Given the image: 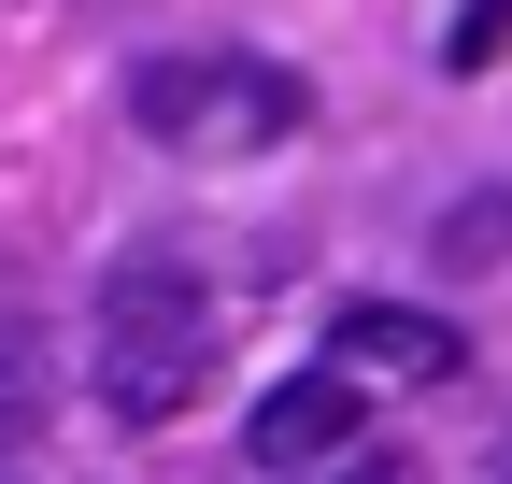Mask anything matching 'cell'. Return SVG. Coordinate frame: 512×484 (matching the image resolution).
Returning a JSON list of instances; mask_svg holds the SVG:
<instances>
[{"mask_svg": "<svg viewBox=\"0 0 512 484\" xmlns=\"http://www.w3.org/2000/svg\"><path fill=\"white\" fill-rule=\"evenodd\" d=\"M356 428H370V385H356V371H285L271 399L242 413V456L285 470V484H328L342 456H370Z\"/></svg>", "mask_w": 512, "mask_h": 484, "instance_id": "obj_3", "label": "cell"}, {"mask_svg": "<svg viewBox=\"0 0 512 484\" xmlns=\"http://www.w3.org/2000/svg\"><path fill=\"white\" fill-rule=\"evenodd\" d=\"M441 57H456V72H498V57H512V0H456Z\"/></svg>", "mask_w": 512, "mask_h": 484, "instance_id": "obj_6", "label": "cell"}, {"mask_svg": "<svg viewBox=\"0 0 512 484\" xmlns=\"http://www.w3.org/2000/svg\"><path fill=\"white\" fill-rule=\"evenodd\" d=\"M128 129L171 157H271L313 129V86L285 57H143L128 72Z\"/></svg>", "mask_w": 512, "mask_h": 484, "instance_id": "obj_2", "label": "cell"}, {"mask_svg": "<svg viewBox=\"0 0 512 484\" xmlns=\"http://www.w3.org/2000/svg\"><path fill=\"white\" fill-rule=\"evenodd\" d=\"M214 342H228V314H214L200 271H185V257H128L100 285V413H114V428L185 413L214 385Z\"/></svg>", "mask_w": 512, "mask_h": 484, "instance_id": "obj_1", "label": "cell"}, {"mask_svg": "<svg viewBox=\"0 0 512 484\" xmlns=\"http://www.w3.org/2000/svg\"><path fill=\"white\" fill-rule=\"evenodd\" d=\"M498 484H512V470H498Z\"/></svg>", "mask_w": 512, "mask_h": 484, "instance_id": "obj_8", "label": "cell"}, {"mask_svg": "<svg viewBox=\"0 0 512 484\" xmlns=\"http://www.w3.org/2000/svg\"><path fill=\"white\" fill-rule=\"evenodd\" d=\"M328 371H356V385H456L470 342L441 314H413V299H342L328 314Z\"/></svg>", "mask_w": 512, "mask_h": 484, "instance_id": "obj_4", "label": "cell"}, {"mask_svg": "<svg viewBox=\"0 0 512 484\" xmlns=\"http://www.w3.org/2000/svg\"><path fill=\"white\" fill-rule=\"evenodd\" d=\"M328 484H413V456H384V442H370V456H342Z\"/></svg>", "mask_w": 512, "mask_h": 484, "instance_id": "obj_7", "label": "cell"}, {"mask_svg": "<svg viewBox=\"0 0 512 484\" xmlns=\"http://www.w3.org/2000/svg\"><path fill=\"white\" fill-rule=\"evenodd\" d=\"M441 257H456V271H484V257H512V186H470L456 214H441Z\"/></svg>", "mask_w": 512, "mask_h": 484, "instance_id": "obj_5", "label": "cell"}]
</instances>
